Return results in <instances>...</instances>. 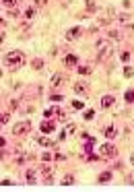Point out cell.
I'll return each instance as SVG.
<instances>
[{"instance_id":"13","label":"cell","mask_w":134,"mask_h":192,"mask_svg":"<svg viewBox=\"0 0 134 192\" xmlns=\"http://www.w3.org/2000/svg\"><path fill=\"white\" fill-rule=\"evenodd\" d=\"M85 8H87V12H95V10H97L95 0H85Z\"/></svg>"},{"instance_id":"8","label":"cell","mask_w":134,"mask_h":192,"mask_svg":"<svg viewBox=\"0 0 134 192\" xmlns=\"http://www.w3.org/2000/svg\"><path fill=\"white\" fill-rule=\"evenodd\" d=\"M37 176H39V172L35 169V167H31V169H27V184H35L37 182Z\"/></svg>"},{"instance_id":"1","label":"cell","mask_w":134,"mask_h":192,"mask_svg":"<svg viewBox=\"0 0 134 192\" xmlns=\"http://www.w3.org/2000/svg\"><path fill=\"white\" fill-rule=\"evenodd\" d=\"M111 56V44L107 39H97V60H107Z\"/></svg>"},{"instance_id":"6","label":"cell","mask_w":134,"mask_h":192,"mask_svg":"<svg viewBox=\"0 0 134 192\" xmlns=\"http://www.w3.org/2000/svg\"><path fill=\"white\" fill-rule=\"evenodd\" d=\"M64 83H66V77L64 74H60V72H54L52 74V85L54 87H62Z\"/></svg>"},{"instance_id":"2","label":"cell","mask_w":134,"mask_h":192,"mask_svg":"<svg viewBox=\"0 0 134 192\" xmlns=\"http://www.w3.org/2000/svg\"><path fill=\"white\" fill-rule=\"evenodd\" d=\"M4 62H6L10 68H19V66L25 62V56H23L21 52H8V54L4 56Z\"/></svg>"},{"instance_id":"9","label":"cell","mask_w":134,"mask_h":192,"mask_svg":"<svg viewBox=\"0 0 134 192\" xmlns=\"http://www.w3.org/2000/svg\"><path fill=\"white\" fill-rule=\"evenodd\" d=\"M116 103V97L114 95H103L101 97V107H111Z\"/></svg>"},{"instance_id":"15","label":"cell","mask_w":134,"mask_h":192,"mask_svg":"<svg viewBox=\"0 0 134 192\" xmlns=\"http://www.w3.org/2000/svg\"><path fill=\"white\" fill-rule=\"evenodd\" d=\"M109 180H111V172H103V174L99 176V182H101V184H107Z\"/></svg>"},{"instance_id":"19","label":"cell","mask_w":134,"mask_h":192,"mask_svg":"<svg viewBox=\"0 0 134 192\" xmlns=\"http://www.w3.org/2000/svg\"><path fill=\"white\" fill-rule=\"evenodd\" d=\"M62 184H64V186H72V184H74V178H72V176H64Z\"/></svg>"},{"instance_id":"26","label":"cell","mask_w":134,"mask_h":192,"mask_svg":"<svg viewBox=\"0 0 134 192\" xmlns=\"http://www.w3.org/2000/svg\"><path fill=\"white\" fill-rule=\"evenodd\" d=\"M6 122H8V114H4V112H2V114H0V124L4 126Z\"/></svg>"},{"instance_id":"22","label":"cell","mask_w":134,"mask_h":192,"mask_svg":"<svg viewBox=\"0 0 134 192\" xmlns=\"http://www.w3.org/2000/svg\"><path fill=\"white\" fill-rule=\"evenodd\" d=\"M33 15H35V8H27L25 10V19H33Z\"/></svg>"},{"instance_id":"10","label":"cell","mask_w":134,"mask_h":192,"mask_svg":"<svg viewBox=\"0 0 134 192\" xmlns=\"http://www.w3.org/2000/svg\"><path fill=\"white\" fill-rule=\"evenodd\" d=\"M79 35H81V27H72V29L66 31V39H68V42H70V39H76Z\"/></svg>"},{"instance_id":"5","label":"cell","mask_w":134,"mask_h":192,"mask_svg":"<svg viewBox=\"0 0 134 192\" xmlns=\"http://www.w3.org/2000/svg\"><path fill=\"white\" fill-rule=\"evenodd\" d=\"M35 143L39 145V147H47V149H56V147H58V145L54 143L52 139H47V137H37Z\"/></svg>"},{"instance_id":"32","label":"cell","mask_w":134,"mask_h":192,"mask_svg":"<svg viewBox=\"0 0 134 192\" xmlns=\"http://www.w3.org/2000/svg\"><path fill=\"white\" fill-rule=\"evenodd\" d=\"M52 101H62V95H52Z\"/></svg>"},{"instance_id":"7","label":"cell","mask_w":134,"mask_h":192,"mask_svg":"<svg viewBox=\"0 0 134 192\" xmlns=\"http://www.w3.org/2000/svg\"><path fill=\"white\" fill-rule=\"evenodd\" d=\"M39 130H42V132H45V134H50V132H54V130H56V124H54L52 120H45V122H42Z\"/></svg>"},{"instance_id":"23","label":"cell","mask_w":134,"mask_h":192,"mask_svg":"<svg viewBox=\"0 0 134 192\" xmlns=\"http://www.w3.org/2000/svg\"><path fill=\"white\" fill-rule=\"evenodd\" d=\"M79 72H81V74H89L91 66H79Z\"/></svg>"},{"instance_id":"12","label":"cell","mask_w":134,"mask_h":192,"mask_svg":"<svg viewBox=\"0 0 134 192\" xmlns=\"http://www.w3.org/2000/svg\"><path fill=\"white\" fill-rule=\"evenodd\" d=\"M76 62H79V60H76V56H74V54H68V56L64 58V64H66V66H74Z\"/></svg>"},{"instance_id":"3","label":"cell","mask_w":134,"mask_h":192,"mask_svg":"<svg viewBox=\"0 0 134 192\" xmlns=\"http://www.w3.org/2000/svg\"><path fill=\"white\" fill-rule=\"evenodd\" d=\"M99 155H101L103 159H109V157H116V155H118V149L111 143H103L99 147Z\"/></svg>"},{"instance_id":"11","label":"cell","mask_w":134,"mask_h":192,"mask_svg":"<svg viewBox=\"0 0 134 192\" xmlns=\"http://www.w3.org/2000/svg\"><path fill=\"white\" fill-rule=\"evenodd\" d=\"M87 91H89V85H87V83H74V93H81V95H83V93H87Z\"/></svg>"},{"instance_id":"31","label":"cell","mask_w":134,"mask_h":192,"mask_svg":"<svg viewBox=\"0 0 134 192\" xmlns=\"http://www.w3.org/2000/svg\"><path fill=\"white\" fill-rule=\"evenodd\" d=\"M42 159H44V161H50V159H52V153H44Z\"/></svg>"},{"instance_id":"20","label":"cell","mask_w":134,"mask_h":192,"mask_svg":"<svg viewBox=\"0 0 134 192\" xmlns=\"http://www.w3.org/2000/svg\"><path fill=\"white\" fill-rule=\"evenodd\" d=\"M2 4H4V6H8V8H15V6L19 4V0H2Z\"/></svg>"},{"instance_id":"18","label":"cell","mask_w":134,"mask_h":192,"mask_svg":"<svg viewBox=\"0 0 134 192\" xmlns=\"http://www.w3.org/2000/svg\"><path fill=\"white\" fill-rule=\"evenodd\" d=\"M74 130H76V124H74V122H70V124H66V128H64V132H66V134H72Z\"/></svg>"},{"instance_id":"29","label":"cell","mask_w":134,"mask_h":192,"mask_svg":"<svg viewBox=\"0 0 134 192\" xmlns=\"http://www.w3.org/2000/svg\"><path fill=\"white\" fill-rule=\"evenodd\" d=\"M120 58H122V62H128V60H130V52H122Z\"/></svg>"},{"instance_id":"28","label":"cell","mask_w":134,"mask_h":192,"mask_svg":"<svg viewBox=\"0 0 134 192\" xmlns=\"http://www.w3.org/2000/svg\"><path fill=\"white\" fill-rule=\"evenodd\" d=\"M109 37H111V39H122V35H120L118 31H109Z\"/></svg>"},{"instance_id":"24","label":"cell","mask_w":134,"mask_h":192,"mask_svg":"<svg viewBox=\"0 0 134 192\" xmlns=\"http://www.w3.org/2000/svg\"><path fill=\"white\" fill-rule=\"evenodd\" d=\"M124 74H126V77L130 79V77L134 74V68H132V66H126V68H124Z\"/></svg>"},{"instance_id":"33","label":"cell","mask_w":134,"mask_h":192,"mask_svg":"<svg viewBox=\"0 0 134 192\" xmlns=\"http://www.w3.org/2000/svg\"><path fill=\"white\" fill-rule=\"evenodd\" d=\"M130 163H132V165H134V153H132V155H130Z\"/></svg>"},{"instance_id":"4","label":"cell","mask_w":134,"mask_h":192,"mask_svg":"<svg viewBox=\"0 0 134 192\" xmlns=\"http://www.w3.org/2000/svg\"><path fill=\"white\" fill-rule=\"evenodd\" d=\"M29 130H31V122H27V120H25V122H19V124L12 128V132H15L17 137H23V134H27Z\"/></svg>"},{"instance_id":"17","label":"cell","mask_w":134,"mask_h":192,"mask_svg":"<svg viewBox=\"0 0 134 192\" xmlns=\"http://www.w3.org/2000/svg\"><path fill=\"white\" fill-rule=\"evenodd\" d=\"M124 99H126L128 103H134V89H128V91L124 93Z\"/></svg>"},{"instance_id":"16","label":"cell","mask_w":134,"mask_h":192,"mask_svg":"<svg viewBox=\"0 0 134 192\" xmlns=\"http://www.w3.org/2000/svg\"><path fill=\"white\" fill-rule=\"evenodd\" d=\"M31 66H33L35 70H42V68H44V60H42V58H35V60L31 62Z\"/></svg>"},{"instance_id":"25","label":"cell","mask_w":134,"mask_h":192,"mask_svg":"<svg viewBox=\"0 0 134 192\" xmlns=\"http://www.w3.org/2000/svg\"><path fill=\"white\" fill-rule=\"evenodd\" d=\"M72 107H74V110H83L85 103H83V101H72Z\"/></svg>"},{"instance_id":"30","label":"cell","mask_w":134,"mask_h":192,"mask_svg":"<svg viewBox=\"0 0 134 192\" xmlns=\"http://www.w3.org/2000/svg\"><path fill=\"white\" fill-rule=\"evenodd\" d=\"M19 107V101L17 99H10V110H17Z\"/></svg>"},{"instance_id":"14","label":"cell","mask_w":134,"mask_h":192,"mask_svg":"<svg viewBox=\"0 0 134 192\" xmlns=\"http://www.w3.org/2000/svg\"><path fill=\"white\" fill-rule=\"evenodd\" d=\"M116 134H118L116 126H107V128H105V137H107V139H116Z\"/></svg>"},{"instance_id":"27","label":"cell","mask_w":134,"mask_h":192,"mask_svg":"<svg viewBox=\"0 0 134 192\" xmlns=\"http://www.w3.org/2000/svg\"><path fill=\"white\" fill-rule=\"evenodd\" d=\"M45 2H47V0H33L35 8H42V6H45Z\"/></svg>"},{"instance_id":"21","label":"cell","mask_w":134,"mask_h":192,"mask_svg":"<svg viewBox=\"0 0 134 192\" xmlns=\"http://www.w3.org/2000/svg\"><path fill=\"white\" fill-rule=\"evenodd\" d=\"M83 118H85V120H93V118H95V110H87V112L83 114Z\"/></svg>"}]
</instances>
